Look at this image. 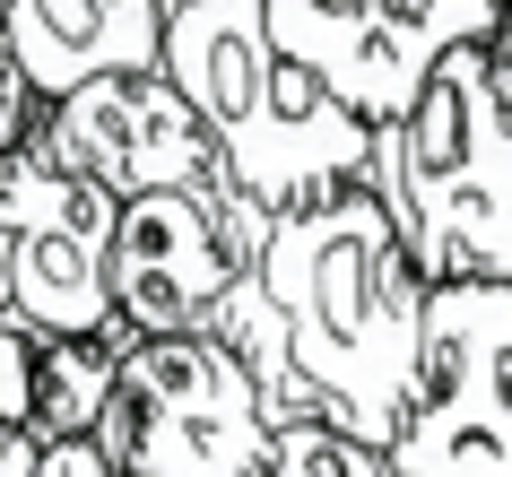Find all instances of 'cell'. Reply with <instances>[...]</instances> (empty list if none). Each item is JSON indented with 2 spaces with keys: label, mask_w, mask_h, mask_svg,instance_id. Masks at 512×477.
Returning <instances> with one entry per match:
<instances>
[{
  "label": "cell",
  "mask_w": 512,
  "mask_h": 477,
  "mask_svg": "<svg viewBox=\"0 0 512 477\" xmlns=\"http://www.w3.org/2000/svg\"><path fill=\"white\" fill-rule=\"evenodd\" d=\"M252 278L287 339L296 417L365 451H391L417 382V339H426V278L408 269L382 200L356 183L278 217Z\"/></svg>",
  "instance_id": "obj_1"
},
{
  "label": "cell",
  "mask_w": 512,
  "mask_h": 477,
  "mask_svg": "<svg viewBox=\"0 0 512 477\" xmlns=\"http://www.w3.org/2000/svg\"><path fill=\"white\" fill-rule=\"evenodd\" d=\"M165 87L209 131L226 183L261 217H296L374 174V131H356L322 87L270 44L261 0H165Z\"/></svg>",
  "instance_id": "obj_2"
},
{
  "label": "cell",
  "mask_w": 512,
  "mask_h": 477,
  "mask_svg": "<svg viewBox=\"0 0 512 477\" xmlns=\"http://www.w3.org/2000/svg\"><path fill=\"white\" fill-rule=\"evenodd\" d=\"M365 191L426 287H512V131L486 96V44L452 53L417 113L374 139Z\"/></svg>",
  "instance_id": "obj_3"
},
{
  "label": "cell",
  "mask_w": 512,
  "mask_h": 477,
  "mask_svg": "<svg viewBox=\"0 0 512 477\" xmlns=\"http://www.w3.org/2000/svg\"><path fill=\"white\" fill-rule=\"evenodd\" d=\"M105 477H261L270 417L217 339H131L113 356V391L96 417Z\"/></svg>",
  "instance_id": "obj_4"
},
{
  "label": "cell",
  "mask_w": 512,
  "mask_h": 477,
  "mask_svg": "<svg viewBox=\"0 0 512 477\" xmlns=\"http://www.w3.org/2000/svg\"><path fill=\"white\" fill-rule=\"evenodd\" d=\"M270 44L348 113L356 131H400L426 79L469 44H495L504 0H261Z\"/></svg>",
  "instance_id": "obj_5"
},
{
  "label": "cell",
  "mask_w": 512,
  "mask_h": 477,
  "mask_svg": "<svg viewBox=\"0 0 512 477\" xmlns=\"http://www.w3.org/2000/svg\"><path fill=\"white\" fill-rule=\"evenodd\" d=\"M382 477H512V287H426V339Z\"/></svg>",
  "instance_id": "obj_6"
},
{
  "label": "cell",
  "mask_w": 512,
  "mask_h": 477,
  "mask_svg": "<svg viewBox=\"0 0 512 477\" xmlns=\"http://www.w3.org/2000/svg\"><path fill=\"white\" fill-rule=\"evenodd\" d=\"M270 226L226 174L191 191H148L113 209L105 243V295H113V330L122 339H183L217 313V295L252 278L270 252Z\"/></svg>",
  "instance_id": "obj_7"
},
{
  "label": "cell",
  "mask_w": 512,
  "mask_h": 477,
  "mask_svg": "<svg viewBox=\"0 0 512 477\" xmlns=\"http://www.w3.org/2000/svg\"><path fill=\"white\" fill-rule=\"evenodd\" d=\"M105 243H113V200L96 183L53 174L35 148L0 157V321H18L35 347L61 339L131 347L113 330Z\"/></svg>",
  "instance_id": "obj_8"
},
{
  "label": "cell",
  "mask_w": 512,
  "mask_h": 477,
  "mask_svg": "<svg viewBox=\"0 0 512 477\" xmlns=\"http://www.w3.org/2000/svg\"><path fill=\"white\" fill-rule=\"evenodd\" d=\"M35 157L70 174V183H96L122 209V200H148V191H191L226 174L209 148V131L191 122V105L165 87V70L148 79H105V87H79L61 96L27 139Z\"/></svg>",
  "instance_id": "obj_9"
},
{
  "label": "cell",
  "mask_w": 512,
  "mask_h": 477,
  "mask_svg": "<svg viewBox=\"0 0 512 477\" xmlns=\"http://www.w3.org/2000/svg\"><path fill=\"white\" fill-rule=\"evenodd\" d=\"M0 53L18 61L35 105L105 79H148L165 61V0H9L0 9Z\"/></svg>",
  "instance_id": "obj_10"
},
{
  "label": "cell",
  "mask_w": 512,
  "mask_h": 477,
  "mask_svg": "<svg viewBox=\"0 0 512 477\" xmlns=\"http://www.w3.org/2000/svg\"><path fill=\"white\" fill-rule=\"evenodd\" d=\"M113 356L122 347L105 339H61V347H35V451H61V443H87L96 417H105V391H113Z\"/></svg>",
  "instance_id": "obj_11"
},
{
  "label": "cell",
  "mask_w": 512,
  "mask_h": 477,
  "mask_svg": "<svg viewBox=\"0 0 512 477\" xmlns=\"http://www.w3.org/2000/svg\"><path fill=\"white\" fill-rule=\"evenodd\" d=\"M261 477H382V451L330 434V425H278L261 451Z\"/></svg>",
  "instance_id": "obj_12"
},
{
  "label": "cell",
  "mask_w": 512,
  "mask_h": 477,
  "mask_svg": "<svg viewBox=\"0 0 512 477\" xmlns=\"http://www.w3.org/2000/svg\"><path fill=\"white\" fill-rule=\"evenodd\" d=\"M35 417V339L18 321H0V425Z\"/></svg>",
  "instance_id": "obj_13"
},
{
  "label": "cell",
  "mask_w": 512,
  "mask_h": 477,
  "mask_svg": "<svg viewBox=\"0 0 512 477\" xmlns=\"http://www.w3.org/2000/svg\"><path fill=\"white\" fill-rule=\"evenodd\" d=\"M35 122H44V105H35V87L18 79V61L0 53V157H18L35 139Z\"/></svg>",
  "instance_id": "obj_14"
},
{
  "label": "cell",
  "mask_w": 512,
  "mask_h": 477,
  "mask_svg": "<svg viewBox=\"0 0 512 477\" xmlns=\"http://www.w3.org/2000/svg\"><path fill=\"white\" fill-rule=\"evenodd\" d=\"M486 96H495V113H504V131H512V9H504V27H495V44H486Z\"/></svg>",
  "instance_id": "obj_15"
},
{
  "label": "cell",
  "mask_w": 512,
  "mask_h": 477,
  "mask_svg": "<svg viewBox=\"0 0 512 477\" xmlns=\"http://www.w3.org/2000/svg\"><path fill=\"white\" fill-rule=\"evenodd\" d=\"M44 469V451H35L27 425H0V477H35Z\"/></svg>",
  "instance_id": "obj_16"
},
{
  "label": "cell",
  "mask_w": 512,
  "mask_h": 477,
  "mask_svg": "<svg viewBox=\"0 0 512 477\" xmlns=\"http://www.w3.org/2000/svg\"><path fill=\"white\" fill-rule=\"evenodd\" d=\"M35 477H105V460H96V443H61V451H44Z\"/></svg>",
  "instance_id": "obj_17"
},
{
  "label": "cell",
  "mask_w": 512,
  "mask_h": 477,
  "mask_svg": "<svg viewBox=\"0 0 512 477\" xmlns=\"http://www.w3.org/2000/svg\"><path fill=\"white\" fill-rule=\"evenodd\" d=\"M0 9H9V0H0Z\"/></svg>",
  "instance_id": "obj_18"
}]
</instances>
